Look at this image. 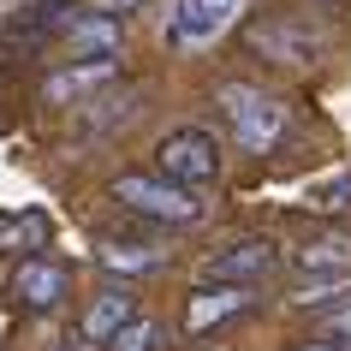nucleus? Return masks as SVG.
Instances as JSON below:
<instances>
[{"mask_svg":"<svg viewBox=\"0 0 351 351\" xmlns=\"http://www.w3.org/2000/svg\"><path fill=\"white\" fill-rule=\"evenodd\" d=\"M250 54L274 60V66H292V72H310L328 60V48L339 42L333 19H310V12H274V19H256L244 30Z\"/></svg>","mask_w":351,"mask_h":351,"instance_id":"1","label":"nucleus"},{"mask_svg":"<svg viewBox=\"0 0 351 351\" xmlns=\"http://www.w3.org/2000/svg\"><path fill=\"white\" fill-rule=\"evenodd\" d=\"M221 113H226L232 143L244 155H268L286 137V125H292V108L274 90H256V84H221Z\"/></svg>","mask_w":351,"mask_h":351,"instance_id":"2","label":"nucleus"},{"mask_svg":"<svg viewBox=\"0 0 351 351\" xmlns=\"http://www.w3.org/2000/svg\"><path fill=\"white\" fill-rule=\"evenodd\" d=\"M113 197H119L131 215L161 221V226H191V221H203L197 191L173 185V179H161V173H119V179H113Z\"/></svg>","mask_w":351,"mask_h":351,"instance_id":"3","label":"nucleus"},{"mask_svg":"<svg viewBox=\"0 0 351 351\" xmlns=\"http://www.w3.org/2000/svg\"><path fill=\"white\" fill-rule=\"evenodd\" d=\"M155 173L173 179V185H185V191L215 185L221 179V143H215V131H203V125L167 131L161 149H155Z\"/></svg>","mask_w":351,"mask_h":351,"instance_id":"4","label":"nucleus"},{"mask_svg":"<svg viewBox=\"0 0 351 351\" xmlns=\"http://www.w3.org/2000/svg\"><path fill=\"white\" fill-rule=\"evenodd\" d=\"M274 268H280V244L274 239H232L215 256H203L208 286H262Z\"/></svg>","mask_w":351,"mask_h":351,"instance_id":"5","label":"nucleus"},{"mask_svg":"<svg viewBox=\"0 0 351 351\" xmlns=\"http://www.w3.org/2000/svg\"><path fill=\"white\" fill-rule=\"evenodd\" d=\"M244 0H173V24H167V42L173 48H208L215 36H226L239 24Z\"/></svg>","mask_w":351,"mask_h":351,"instance_id":"6","label":"nucleus"},{"mask_svg":"<svg viewBox=\"0 0 351 351\" xmlns=\"http://www.w3.org/2000/svg\"><path fill=\"white\" fill-rule=\"evenodd\" d=\"M113 77H119V60H72V66L48 72L42 101L48 108H77V101H95V90L113 84Z\"/></svg>","mask_w":351,"mask_h":351,"instance_id":"7","label":"nucleus"},{"mask_svg":"<svg viewBox=\"0 0 351 351\" xmlns=\"http://www.w3.org/2000/svg\"><path fill=\"white\" fill-rule=\"evenodd\" d=\"M250 304H256L250 286H197V292L185 298V333H191V339H203V333L226 328L232 315H244Z\"/></svg>","mask_w":351,"mask_h":351,"instance_id":"8","label":"nucleus"},{"mask_svg":"<svg viewBox=\"0 0 351 351\" xmlns=\"http://www.w3.org/2000/svg\"><path fill=\"white\" fill-rule=\"evenodd\" d=\"M125 322H137V304H131L125 286H108V292H95L90 304H84V322H77V333H84V346H108V339L125 328Z\"/></svg>","mask_w":351,"mask_h":351,"instance_id":"9","label":"nucleus"},{"mask_svg":"<svg viewBox=\"0 0 351 351\" xmlns=\"http://www.w3.org/2000/svg\"><path fill=\"white\" fill-rule=\"evenodd\" d=\"M12 298H19L24 310H60V298H66V268L48 262V256L19 262V274H12Z\"/></svg>","mask_w":351,"mask_h":351,"instance_id":"10","label":"nucleus"},{"mask_svg":"<svg viewBox=\"0 0 351 351\" xmlns=\"http://www.w3.org/2000/svg\"><path fill=\"white\" fill-rule=\"evenodd\" d=\"M60 30L84 60H113V48H119V19L113 12H66Z\"/></svg>","mask_w":351,"mask_h":351,"instance_id":"11","label":"nucleus"},{"mask_svg":"<svg viewBox=\"0 0 351 351\" xmlns=\"http://www.w3.org/2000/svg\"><path fill=\"white\" fill-rule=\"evenodd\" d=\"M298 268H304V274H351V239H339V232H315V239H304Z\"/></svg>","mask_w":351,"mask_h":351,"instance_id":"12","label":"nucleus"},{"mask_svg":"<svg viewBox=\"0 0 351 351\" xmlns=\"http://www.w3.org/2000/svg\"><path fill=\"white\" fill-rule=\"evenodd\" d=\"M101 268H113V274H155L167 262V250H155V244H125V239H108L101 250Z\"/></svg>","mask_w":351,"mask_h":351,"instance_id":"13","label":"nucleus"},{"mask_svg":"<svg viewBox=\"0 0 351 351\" xmlns=\"http://www.w3.org/2000/svg\"><path fill=\"white\" fill-rule=\"evenodd\" d=\"M108 351H161V322H149V315L125 322V328L108 339Z\"/></svg>","mask_w":351,"mask_h":351,"instance_id":"14","label":"nucleus"},{"mask_svg":"<svg viewBox=\"0 0 351 351\" xmlns=\"http://www.w3.org/2000/svg\"><path fill=\"white\" fill-rule=\"evenodd\" d=\"M42 232H48L42 215H0V244H6V250H30Z\"/></svg>","mask_w":351,"mask_h":351,"instance_id":"15","label":"nucleus"},{"mask_svg":"<svg viewBox=\"0 0 351 351\" xmlns=\"http://www.w3.org/2000/svg\"><path fill=\"white\" fill-rule=\"evenodd\" d=\"M310 203H315V208H328V215L351 208V161L339 167V173H328V179H322V185L310 191Z\"/></svg>","mask_w":351,"mask_h":351,"instance_id":"16","label":"nucleus"},{"mask_svg":"<svg viewBox=\"0 0 351 351\" xmlns=\"http://www.w3.org/2000/svg\"><path fill=\"white\" fill-rule=\"evenodd\" d=\"M315 328L328 333L333 346H351V298H339V304H328V310H315Z\"/></svg>","mask_w":351,"mask_h":351,"instance_id":"17","label":"nucleus"},{"mask_svg":"<svg viewBox=\"0 0 351 351\" xmlns=\"http://www.w3.org/2000/svg\"><path fill=\"white\" fill-rule=\"evenodd\" d=\"M137 6H149V0H101V12H137Z\"/></svg>","mask_w":351,"mask_h":351,"instance_id":"18","label":"nucleus"},{"mask_svg":"<svg viewBox=\"0 0 351 351\" xmlns=\"http://www.w3.org/2000/svg\"><path fill=\"white\" fill-rule=\"evenodd\" d=\"M298 351H351V346H333V339H315V346H298Z\"/></svg>","mask_w":351,"mask_h":351,"instance_id":"19","label":"nucleus"},{"mask_svg":"<svg viewBox=\"0 0 351 351\" xmlns=\"http://www.w3.org/2000/svg\"><path fill=\"white\" fill-rule=\"evenodd\" d=\"M60 351H84V346H60Z\"/></svg>","mask_w":351,"mask_h":351,"instance_id":"20","label":"nucleus"}]
</instances>
